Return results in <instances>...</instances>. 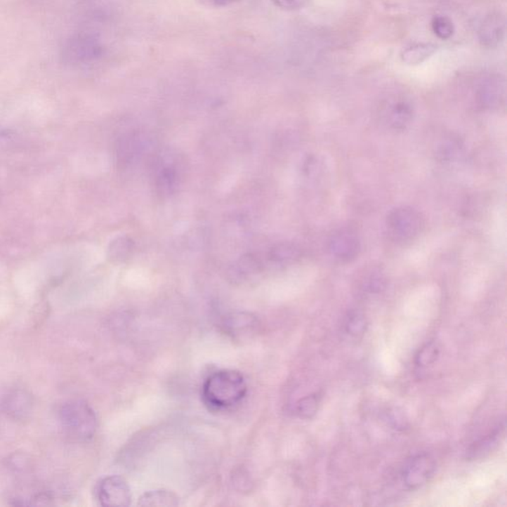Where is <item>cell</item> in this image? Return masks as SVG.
I'll return each mask as SVG.
<instances>
[{
	"mask_svg": "<svg viewBox=\"0 0 507 507\" xmlns=\"http://www.w3.org/2000/svg\"><path fill=\"white\" fill-rule=\"evenodd\" d=\"M247 393V383L240 371L221 369L211 374L202 386L204 402L213 409L238 404Z\"/></svg>",
	"mask_w": 507,
	"mask_h": 507,
	"instance_id": "cell-1",
	"label": "cell"
},
{
	"mask_svg": "<svg viewBox=\"0 0 507 507\" xmlns=\"http://www.w3.org/2000/svg\"><path fill=\"white\" fill-rule=\"evenodd\" d=\"M59 419L65 432L74 440H91L98 428V419L93 408L83 400L65 402L60 408Z\"/></svg>",
	"mask_w": 507,
	"mask_h": 507,
	"instance_id": "cell-2",
	"label": "cell"
},
{
	"mask_svg": "<svg viewBox=\"0 0 507 507\" xmlns=\"http://www.w3.org/2000/svg\"><path fill=\"white\" fill-rule=\"evenodd\" d=\"M436 470V463L427 453L417 454L407 461L402 472L403 485L409 491L423 487Z\"/></svg>",
	"mask_w": 507,
	"mask_h": 507,
	"instance_id": "cell-3",
	"label": "cell"
},
{
	"mask_svg": "<svg viewBox=\"0 0 507 507\" xmlns=\"http://www.w3.org/2000/svg\"><path fill=\"white\" fill-rule=\"evenodd\" d=\"M388 227L395 240L407 242L411 240L420 230V218L414 209L400 207L390 212Z\"/></svg>",
	"mask_w": 507,
	"mask_h": 507,
	"instance_id": "cell-4",
	"label": "cell"
},
{
	"mask_svg": "<svg viewBox=\"0 0 507 507\" xmlns=\"http://www.w3.org/2000/svg\"><path fill=\"white\" fill-rule=\"evenodd\" d=\"M96 494L103 506L125 507L131 503L129 485L118 475H110L101 480Z\"/></svg>",
	"mask_w": 507,
	"mask_h": 507,
	"instance_id": "cell-5",
	"label": "cell"
},
{
	"mask_svg": "<svg viewBox=\"0 0 507 507\" xmlns=\"http://www.w3.org/2000/svg\"><path fill=\"white\" fill-rule=\"evenodd\" d=\"M101 47L98 40L88 35H79L67 41L62 49L64 61L79 64L96 59L100 55Z\"/></svg>",
	"mask_w": 507,
	"mask_h": 507,
	"instance_id": "cell-6",
	"label": "cell"
},
{
	"mask_svg": "<svg viewBox=\"0 0 507 507\" xmlns=\"http://www.w3.org/2000/svg\"><path fill=\"white\" fill-rule=\"evenodd\" d=\"M329 248L332 255L337 259L349 262L358 255L360 243L358 238L350 231L342 230L331 238Z\"/></svg>",
	"mask_w": 507,
	"mask_h": 507,
	"instance_id": "cell-7",
	"label": "cell"
},
{
	"mask_svg": "<svg viewBox=\"0 0 507 507\" xmlns=\"http://www.w3.org/2000/svg\"><path fill=\"white\" fill-rule=\"evenodd\" d=\"M504 431H506V422L502 421L489 433L485 434L484 437L470 446L467 450V459L478 460V459L487 457L501 443V439L503 438Z\"/></svg>",
	"mask_w": 507,
	"mask_h": 507,
	"instance_id": "cell-8",
	"label": "cell"
},
{
	"mask_svg": "<svg viewBox=\"0 0 507 507\" xmlns=\"http://www.w3.org/2000/svg\"><path fill=\"white\" fill-rule=\"evenodd\" d=\"M503 18L499 14H492L487 16L480 29V41L485 47H496L502 42L504 37Z\"/></svg>",
	"mask_w": 507,
	"mask_h": 507,
	"instance_id": "cell-9",
	"label": "cell"
},
{
	"mask_svg": "<svg viewBox=\"0 0 507 507\" xmlns=\"http://www.w3.org/2000/svg\"><path fill=\"white\" fill-rule=\"evenodd\" d=\"M256 325H257V320L253 316L248 315V313L232 315L227 318L225 323H224L226 332L233 337L246 335L249 332L252 333Z\"/></svg>",
	"mask_w": 507,
	"mask_h": 507,
	"instance_id": "cell-10",
	"label": "cell"
},
{
	"mask_svg": "<svg viewBox=\"0 0 507 507\" xmlns=\"http://www.w3.org/2000/svg\"><path fill=\"white\" fill-rule=\"evenodd\" d=\"M138 504L140 506H176L178 504V499L173 492L151 491L145 492Z\"/></svg>",
	"mask_w": 507,
	"mask_h": 507,
	"instance_id": "cell-11",
	"label": "cell"
},
{
	"mask_svg": "<svg viewBox=\"0 0 507 507\" xmlns=\"http://www.w3.org/2000/svg\"><path fill=\"white\" fill-rule=\"evenodd\" d=\"M436 46L417 44L403 51L402 61L407 65H419L430 58L435 53Z\"/></svg>",
	"mask_w": 507,
	"mask_h": 507,
	"instance_id": "cell-12",
	"label": "cell"
},
{
	"mask_svg": "<svg viewBox=\"0 0 507 507\" xmlns=\"http://www.w3.org/2000/svg\"><path fill=\"white\" fill-rule=\"evenodd\" d=\"M133 251V242L131 239L128 237H117L110 243L108 248V257L113 262H124L131 255Z\"/></svg>",
	"mask_w": 507,
	"mask_h": 507,
	"instance_id": "cell-13",
	"label": "cell"
},
{
	"mask_svg": "<svg viewBox=\"0 0 507 507\" xmlns=\"http://www.w3.org/2000/svg\"><path fill=\"white\" fill-rule=\"evenodd\" d=\"M440 354L439 345L435 341L426 343L415 355L414 363L419 368H426L430 364L435 363Z\"/></svg>",
	"mask_w": 507,
	"mask_h": 507,
	"instance_id": "cell-14",
	"label": "cell"
},
{
	"mask_svg": "<svg viewBox=\"0 0 507 507\" xmlns=\"http://www.w3.org/2000/svg\"><path fill=\"white\" fill-rule=\"evenodd\" d=\"M321 397L318 393L306 395L296 404V412L301 419H310L317 414Z\"/></svg>",
	"mask_w": 507,
	"mask_h": 507,
	"instance_id": "cell-15",
	"label": "cell"
},
{
	"mask_svg": "<svg viewBox=\"0 0 507 507\" xmlns=\"http://www.w3.org/2000/svg\"><path fill=\"white\" fill-rule=\"evenodd\" d=\"M344 326L348 334L354 337L361 336L366 331V318L359 311H351V312L348 313Z\"/></svg>",
	"mask_w": 507,
	"mask_h": 507,
	"instance_id": "cell-16",
	"label": "cell"
},
{
	"mask_svg": "<svg viewBox=\"0 0 507 507\" xmlns=\"http://www.w3.org/2000/svg\"><path fill=\"white\" fill-rule=\"evenodd\" d=\"M388 115L393 126L403 127L411 119L412 110L407 103H397L392 106Z\"/></svg>",
	"mask_w": 507,
	"mask_h": 507,
	"instance_id": "cell-17",
	"label": "cell"
},
{
	"mask_svg": "<svg viewBox=\"0 0 507 507\" xmlns=\"http://www.w3.org/2000/svg\"><path fill=\"white\" fill-rule=\"evenodd\" d=\"M432 29H433L434 33L443 40L452 37L454 34L453 22L446 16L434 17L433 21H432Z\"/></svg>",
	"mask_w": 507,
	"mask_h": 507,
	"instance_id": "cell-18",
	"label": "cell"
},
{
	"mask_svg": "<svg viewBox=\"0 0 507 507\" xmlns=\"http://www.w3.org/2000/svg\"><path fill=\"white\" fill-rule=\"evenodd\" d=\"M298 248L289 244H282L272 250V259L276 262H291L298 259Z\"/></svg>",
	"mask_w": 507,
	"mask_h": 507,
	"instance_id": "cell-19",
	"label": "cell"
},
{
	"mask_svg": "<svg viewBox=\"0 0 507 507\" xmlns=\"http://www.w3.org/2000/svg\"><path fill=\"white\" fill-rule=\"evenodd\" d=\"M177 183V176L175 171L171 169H165L162 171L158 178V187L164 192H171Z\"/></svg>",
	"mask_w": 507,
	"mask_h": 507,
	"instance_id": "cell-20",
	"label": "cell"
},
{
	"mask_svg": "<svg viewBox=\"0 0 507 507\" xmlns=\"http://www.w3.org/2000/svg\"><path fill=\"white\" fill-rule=\"evenodd\" d=\"M482 100L484 101L487 105H491V103H496L501 96V91H499V86L497 83H487V86L482 89Z\"/></svg>",
	"mask_w": 507,
	"mask_h": 507,
	"instance_id": "cell-21",
	"label": "cell"
},
{
	"mask_svg": "<svg viewBox=\"0 0 507 507\" xmlns=\"http://www.w3.org/2000/svg\"><path fill=\"white\" fill-rule=\"evenodd\" d=\"M308 0H275V2L284 9H298L303 7Z\"/></svg>",
	"mask_w": 507,
	"mask_h": 507,
	"instance_id": "cell-22",
	"label": "cell"
},
{
	"mask_svg": "<svg viewBox=\"0 0 507 507\" xmlns=\"http://www.w3.org/2000/svg\"><path fill=\"white\" fill-rule=\"evenodd\" d=\"M199 1L202 2L204 6H206L224 7L230 6V4H234V2L237 1V0H199Z\"/></svg>",
	"mask_w": 507,
	"mask_h": 507,
	"instance_id": "cell-23",
	"label": "cell"
}]
</instances>
